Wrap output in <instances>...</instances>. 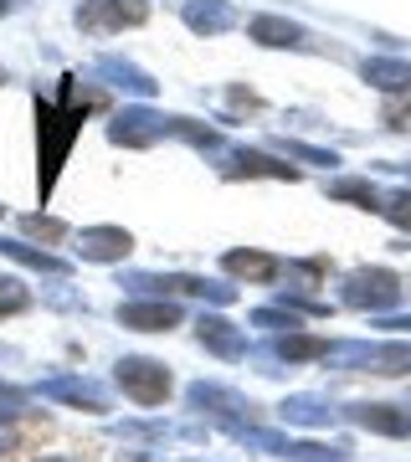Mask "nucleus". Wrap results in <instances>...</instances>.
I'll list each match as a JSON object with an SVG mask.
<instances>
[{
	"label": "nucleus",
	"instance_id": "1",
	"mask_svg": "<svg viewBox=\"0 0 411 462\" xmlns=\"http://www.w3.org/2000/svg\"><path fill=\"white\" fill-rule=\"evenodd\" d=\"M114 380L134 406H164L170 401V370L160 360H149V355H124L114 365Z\"/></svg>",
	"mask_w": 411,
	"mask_h": 462
},
{
	"label": "nucleus",
	"instance_id": "10",
	"mask_svg": "<svg viewBox=\"0 0 411 462\" xmlns=\"http://www.w3.org/2000/svg\"><path fill=\"white\" fill-rule=\"evenodd\" d=\"M196 339L211 355H221V360H247V334H237V324H227L221 314H201Z\"/></svg>",
	"mask_w": 411,
	"mask_h": 462
},
{
	"label": "nucleus",
	"instance_id": "12",
	"mask_svg": "<svg viewBox=\"0 0 411 462\" xmlns=\"http://www.w3.org/2000/svg\"><path fill=\"white\" fill-rule=\"evenodd\" d=\"M93 72H98V78H108L114 88H124V93H134V98H154V93H160V83L149 78L145 67L124 62V57H98V62H93Z\"/></svg>",
	"mask_w": 411,
	"mask_h": 462
},
{
	"label": "nucleus",
	"instance_id": "29",
	"mask_svg": "<svg viewBox=\"0 0 411 462\" xmlns=\"http://www.w3.org/2000/svg\"><path fill=\"white\" fill-rule=\"evenodd\" d=\"M47 462H72V457H47Z\"/></svg>",
	"mask_w": 411,
	"mask_h": 462
},
{
	"label": "nucleus",
	"instance_id": "14",
	"mask_svg": "<svg viewBox=\"0 0 411 462\" xmlns=\"http://www.w3.org/2000/svg\"><path fill=\"white\" fill-rule=\"evenodd\" d=\"M360 78L380 93H411V62H401V57H365Z\"/></svg>",
	"mask_w": 411,
	"mask_h": 462
},
{
	"label": "nucleus",
	"instance_id": "11",
	"mask_svg": "<svg viewBox=\"0 0 411 462\" xmlns=\"http://www.w3.org/2000/svg\"><path fill=\"white\" fill-rule=\"evenodd\" d=\"M181 16H185V26H191L196 36H221V32L237 26V11H231L227 0H185Z\"/></svg>",
	"mask_w": 411,
	"mask_h": 462
},
{
	"label": "nucleus",
	"instance_id": "4",
	"mask_svg": "<svg viewBox=\"0 0 411 462\" xmlns=\"http://www.w3.org/2000/svg\"><path fill=\"white\" fill-rule=\"evenodd\" d=\"M145 0H82L78 5V26L88 36H108L124 26H145Z\"/></svg>",
	"mask_w": 411,
	"mask_h": 462
},
{
	"label": "nucleus",
	"instance_id": "28",
	"mask_svg": "<svg viewBox=\"0 0 411 462\" xmlns=\"http://www.w3.org/2000/svg\"><path fill=\"white\" fill-rule=\"evenodd\" d=\"M0 396H5V401H16L21 391H11V385H5V380H0Z\"/></svg>",
	"mask_w": 411,
	"mask_h": 462
},
{
	"label": "nucleus",
	"instance_id": "17",
	"mask_svg": "<svg viewBox=\"0 0 411 462\" xmlns=\"http://www.w3.org/2000/svg\"><path fill=\"white\" fill-rule=\"evenodd\" d=\"M221 267H227L231 278H247V282L278 278V257H267V252H227V257H221Z\"/></svg>",
	"mask_w": 411,
	"mask_h": 462
},
{
	"label": "nucleus",
	"instance_id": "31",
	"mask_svg": "<svg viewBox=\"0 0 411 462\" xmlns=\"http://www.w3.org/2000/svg\"><path fill=\"white\" fill-rule=\"evenodd\" d=\"M0 216H5V206H0Z\"/></svg>",
	"mask_w": 411,
	"mask_h": 462
},
{
	"label": "nucleus",
	"instance_id": "30",
	"mask_svg": "<svg viewBox=\"0 0 411 462\" xmlns=\"http://www.w3.org/2000/svg\"><path fill=\"white\" fill-rule=\"evenodd\" d=\"M406 431H411V411H406Z\"/></svg>",
	"mask_w": 411,
	"mask_h": 462
},
{
	"label": "nucleus",
	"instance_id": "16",
	"mask_svg": "<svg viewBox=\"0 0 411 462\" xmlns=\"http://www.w3.org/2000/svg\"><path fill=\"white\" fill-rule=\"evenodd\" d=\"M252 42H263V47H309V32L283 16H257L252 21Z\"/></svg>",
	"mask_w": 411,
	"mask_h": 462
},
{
	"label": "nucleus",
	"instance_id": "5",
	"mask_svg": "<svg viewBox=\"0 0 411 462\" xmlns=\"http://www.w3.org/2000/svg\"><path fill=\"white\" fill-rule=\"evenodd\" d=\"M36 396H47V401H62V406H78V411H108V391L103 385H93V380H82V375H51L36 385Z\"/></svg>",
	"mask_w": 411,
	"mask_h": 462
},
{
	"label": "nucleus",
	"instance_id": "9",
	"mask_svg": "<svg viewBox=\"0 0 411 462\" xmlns=\"http://www.w3.org/2000/svg\"><path fill=\"white\" fill-rule=\"evenodd\" d=\"M134 247V236L124 226H88L78 236V252L88 257V263H124Z\"/></svg>",
	"mask_w": 411,
	"mask_h": 462
},
{
	"label": "nucleus",
	"instance_id": "20",
	"mask_svg": "<svg viewBox=\"0 0 411 462\" xmlns=\"http://www.w3.org/2000/svg\"><path fill=\"white\" fill-rule=\"evenodd\" d=\"M329 416H334V406L319 396H288L283 401V421H294V427H324Z\"/></svg>",
	"mask_w": 411,
	"mask_h": 462
},
{
	"label": "nucleus",
	"instance_id": "26",
	"mask_svg": "<svg viewBox=\"0 0 411 462\" xmlns=\"http://www.w3.org/2000/svg\"><path fill=\"white\" fill-rule=\"evenodd\" d=\"M11 447H16V437H11V427H5V421H0V452H11Z\"/></svg>",
	"mask_w": 411,
	"mask_h": 462
},
{
	"label": "nucleus",
	"instance_id": "32",
	"mask_svg": "<svg viewBox=\"0 0 411 462\" xmlns=\"http://www.w3.org/2000/svg\"><path fill=\"white\" fill-rule=\"evenodd\" d=\"M0 83H5V78H0Z\"/></svg>",
	"mask_w": 411,
	"mask_h": 462
},
{
	"label": "nucleus",
	"instance_id": "25",
	"mask_svg": "<svg viewBox=\"0 0 411 462\" xmlns=\"http://www.w3.org/2000/svg\"><path fill=\"white\" fill-rule=\"evenodd\" d=\"M283 149H288L294 160H304V165H340L329 149H313V144H283Z\"/></svg>",
	"mask_w": 411,
	"mask_h": 462
},
{
	"label": "nucleus",
	"instance_id": "7",
	"mask_svg": "<svg viewBox=\"0 0 411 462\" xmlns=\"http://www.w3.org/2000/svg\"><path fill=\"white\" fill-rule=\"evenodd\" d=\"M118 324L124 329H139V334H164L181 324V309L170 303V298H139V303H118Z\"/></svg>",
	"mask_w": 411,
	"mask_h": 462
},
{
	"label": "nucleus",
	"instance_id": "15",
	"mask_svg": "<svg viewBox=\"0 0 411 462\" xmlns=\"http://www.w3.org/2000/svg\"><path fill=\"white\" fill-rule=\"evenodd\" d=\"M350 421L365 427V431H380V437H406V411L380 406V401H360V406H350Z\"/></svg>",
	"mask_w": 411,
	"mask_h": 462
},
{
	"label": "nucleus",
	"instance_id": "8",
	"mask_svg": "<svg viewBox=\"0 0 411 462\" xmlns=\"http://www.w3.org/2000/svg\"><path fill=\"white\" fill-rule=\"evenodd\" d=\"M108 139L129 149H145L154 139H164V114H149V108H124V114L108 124Z\"/></svg>",
	"mask_w": 411,
	"mask_h": 462
},
{
	"label": "nucleus",
	"instance_id": "21",
	"mask_svg": "<svg viewBox=\"0 0 411 462\" xmlns=\"http://www.w3.org/2000/svg\"><path fill=\"white\" fill-rule=\"evenodd\" d=\"M26 309H32V288L21 278H11V273H0V319L26 314Z\"/></svg>",
	"mask_w": 411,
	"mask_h": 462
},
{
	"label": "nucleus",
	"instance_id": "13",
	"mask_svg": "<svg viewBox=\"0 0 411 462\" xmlns=\"http://www.w3.org/2000/svg\"><path fill=\"white\" fill-rule=\"evenodd\" d=\"M221 160H227V175H267V180H298L294 165H278V160H267L257 149H216Z\"/></svg>",
	"mask_w": 411,
	"mask_h": 462
},
{
	"label": "nucleus",
	"instance_id": "3",
	"mask_svg": "<svg viewBox=\"0 0 411 462\" xmlns=\"http://www.w3.org/2000/svg\"><path fill=\"white\" fill-rule=\"evenodd\" d=\"M247 447H257V452H273V457H288V462H345L350 447H319V442H294V437H283V431H267V427H237Z\"/></svg>",
	"mask_w": 411,
	"mask_h": 462
},
{
	"label": "nucleus",
	"instance_id": "2",
	"mask_svg": "<svg viewBox=\"0 0 411 462\" xmlns=\"http://www.w3.org/2000/svg\"><path fill=\"white\" fill-rule=\"evenodd\" d=\"M345 309H360V314H386L401 303V278L391 267H360L345 278Z\"/></svg>",
	"mask_w": 411,
	"mask_h": 462
},
{
	"label": "nucleus",
	"instance_id": "24",
	"mask_svg": "<svg viewBox=\"0 0 411 462\" xmlns=\"http://www.w3.org/2000/svg\"><path fill=\"white\" fill-rule=\"evenodd\" d=\"M21 226L32 231V236H47V242H57V236H67V226H62V221H51V216H26Z\"/></svg>",
	"mask_w": 411,
	"mask_h": 462
},
{
	"label": "nucleus",
	"instance_id": "27",
	"mask_svg": "<svg viewBox=\"0 0 411 462\" xmlns=\"http://www.w3.org/2000/svg\"><path fill=\"white\" fill-rule=\"evenodd\" d=\"M21 0H0V16H11V11H16Z\"/></svg>",
	"mask_w": 411,
	"mask_h": 462
},
{
	"label": "nucleus",
	"instance_id": "23",
	"mask_svg": "<svg viewBox=\"0 0 411 462\" xmlns=\"http://www.w3.org/2000/svg\"><path fill=\"white\" fill-rule=\"evenodd\" d=\"M386 221L396 226H411V190H380V206H376Z\"/></svg>",
	"mask_w": 411,
	"mask_h": 462
},
{
	"label": "nucleus",
	"instance_id": "18",
	"mask_svg": "<svg viewBox=\"0 0 411 462\" xmlns=\"http://www.w3.org/2000/svg\"><path fill=\"white\" fill-rule=\"evenodd\" d=\"M324 349H329V339H319V334L283 329V334H278V345H273V355L294 365V360H324Z\"/></svg>",
	"mask_w": 411,
	"mask_h": 462
},
{
	"label": "nucleus",
	"instance_id": "6",
	"mask_svg": "<svg viewBox=\"0 0 411 462\" xmlns=\"http://www.w3.org/2000/svg\"><path fill=\"white\" fill-rule=\"evenodd\" d=\"M185 401H191V411H211V416H221V421H231V431L242 427V416L257 411V406H252V401H242L237 391H221V385H206V380H201V385H191V391H185Z\"/></svg>",
	"mask_w": 411,
	"mask_h": 462
},
{
	"label": "nucleus",
	"instance_id": "19",
	"mask_svg": "<svg viewBox=\"0 0 411 462\" xmlns=\"http://www.w3.org/2000/svg\"><path fill=\"white\" fill-rule=\"evenodd\" d=\"M0 252L21 267H36V273H51V278H67V263L62 257H51V252H36L32 242H11V236H0Z\"/></svg>",
	"mask_w": 411,
	"mask_h": 462
},
{
	"label": "nucleus",
	"instance_id": "22",
	"mask_svg": "<svg viewBox=\"0 0 411 462\" xmlns=\"http://www.w3.org/2000/svg\"><path fill=\"white\" fill-rule=\"evenodd\" d=\"M329 196L334 200H360L365 211H376L380 206V185H370V180H334L329 185Z\"/></svg>",
	"mask_w": 411,
	"mask_h": 462
}]
</instances>
